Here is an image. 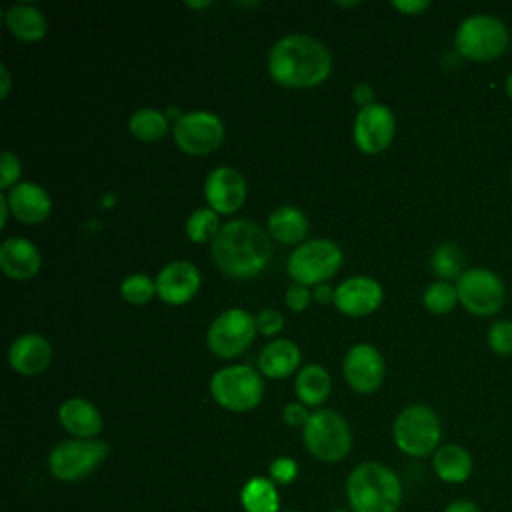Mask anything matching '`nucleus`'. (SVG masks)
Wrapping results in <instances>:
<instances>
[{
	"label": "nucleus",
	"instance_id": "f257e3e1",
	"mask_svg": "<svg viewBox=\"0 0 512 512\" xmlns=\"http://www.w3.org/2000/svg\"><path fill=\"white\" fill-rule=\"evenodd\" d=\"M332 56L328 48L308 34H286L268 52V72L274 82L288 88H310L328 78Z\"/></svg>",
	"mask_w": 512,
	"mask_h": 512
},
{
	"label": "nucleus",
	"instance_id": "f03ea898",
	"mask_svg": "<svg viewBox=\"0 0 512 512\" xmlns=\"http://www.w3.org/2000/svg\"><path fill=\"white\" fill-rule=\"evenodd\" d=\"M212 258L230 278H254L268 266L272 244L258 224L230 220L212 240Z\"/></svg>",
	"mask_w": 512,
	"mask_h": 512
},
{
	"label": "nucleus",
	"instance_id": "7ed1b4c3",
	"mask_svg": "<svg viewBox=\"0 0 512 512\" xmlns=\"http://www.w3.org/2000/svg\"><path fill=\"white\" fill-rule=\"evenodd\" d=\"M346 498L352 512H398L402 482L380 462H362L346 478Z\"/></svg>",
	"mask_w": 512,
	"mask_h": 512
},
{
	"label": "nucleus",
	"instance_id": "20e7f679",
	"mask_svg": "<svg viewBox=\"0 0 512 512\" xmlns=\"http://www.w3.org/2000/svg\"><path fill=\"white\" fill-rule=\"evenodd\" d=\"M392 436L400 452L412 458H424L440 448L442 426L432 408L412 404L396 416Z\"/></svg>",
	"mask_w": 512,
	"mask_h": 512
},
{
	"label": "nucleus",
	"instance_id": "39448f33",
	"mask_svg": "<svg viewBox=\"0 0 512 512\" xmlns=\"http://www.w3.org/2000/svg\"><path fill=\"white\" fill-rule=\"evenodd\" d=\"M302 440L308 452L320 462H340L352 448V432L348 422L330 408L310 414L302 428Z\"/></svg>",
	"mask_w": 512,
	"mask_h": 512
},
{
	"label": "nucleus",
	"instance_id": "423d86ee",
	"mask_svg": "<svg viewBox=\"0 0 512 512\" xmlns=\"http://www.w3.org/2000/svg\"><path fill=\"white\" fill-rule=\"evenodd\" d=\"M508 28L492 14H472L464 18L456 30V50L476 62H488L504 54L508 48Z\"/></svg>",
	"mask_w": 512,
	"mask_h": 512
},
{
	"label": "nucleus",
	"instance_id": "0eeeda50",
	"mask_svg": "<svg viewBox=\"0 0 512 512\" xmlns=\"http://www.w3.org/2000/svg\"><path fill=\"white\" fill-rule=\"evenodd\" d=\"M210 394L218 406L230 412H248L262 402L264 384L252 366L234 364L214 372Z\"/></svg>",
	"mask_w": 512,
	"mask_h": 512
},
{
	"label": "nucleus",
	"instance_id": "6e6552de",
	"mask_svg": "<svg viewBox=\"0 0 512 512\" xmlns=\"http://www.w3.org/2000/svg\"><path fill=\"white\" fill-rule=\"evenodd\" d=\"M342 266V250L328 238L306 240L288 256L286 268L290 278L302 286H318L332 278Z\"/></svg>",
	"mask_w": 512,
	"mask_h": 512
},
{
	"label": "nucleus",
	"instance_id": "1a4fd4ad",
	"mask_svg": "<svg viewBox=\"0 0 512 512\" xmlns=\"http://www.w3.org/2000/svg\"><path fill=\"white\" fill-rule=\"evenodd\" d=\"M110 448L102 440L70 438L58 442L48 454V470L56 480L78 482L90 476L108 456Z\"/></svg>",
	"mask_w": 512,
	"mask_h": 512
},
{
	"label": "nucleus",
	"instance_id": "9d476101",
	"mask_svg": "<svg viewBox=\"0 0 512 512\" xmlns=\"http://www.w3.org/2000/svg\"><path fill=\"white\" fill-rule=\"evenodd\" d=\"M176 146L190 156L214 152L224 140V122L208 110H192L176 118L172 126Z\"/></svg>",
	"mask_w": 512,
	"mask_h": 512
},
{
	"label": "nucleus",
	"instance_id": "9b49d317",
	"mask_svg": "<svg viewBox=\"0 0 512 512\" xmlns=\"http://www.w3.org/2000/svg\"><path fill=\"white\" fill-rule=\"evenodd\" d=\"M458 302L476 316L496 314L506 298L504 282L488 268H468L456 280Z\"/></svg>",
	"mask_w": 512,
	"mask_h": 512
},
{
	"label": "nucleus",
	"instance_id": "f8f14e48",
	"mask_svg": "<svg viewBox=\"0 0 512 512\" xmlns=\"http://www.w3.org/2000/svg\"><path fill=\"white\" fill-rule=\"evenodd\" d=\"M256 330V318L250 312L230 308L212 320L206 342L218 358H234L252 344Z\"/></svg>",
	"mask_w": 512,
	"mask_h": 512
},
{
	"label": "nucleus",
	"instance_id": "ddd939ff",
	"mask_svg": "<svg viewBox=\"0 0 512 512\" xmlns=\"http://www.w3.org/2000/svg\"><path fill=\"white\" fill-rule=\"evenodd\" d=\"M396 120L388 106L370 104L360 108L354 120V142L366 154H376L388 148L394 138Z\"/></svg>",
	"mask_w": 512,
	"mask_h": 512
},
{
	"label": "nucleus",
	"instance_id": "4468645a",
	"mask_svg": "<svg viewBox=\"0 0 512 512\" xmlns=\"http://www.w3.org/2000/svg\"><path fill=\"white\" fill-rule=\"evenodd\" d=\"M344 378L360 394H370L380 388L386 366L382 354L372 344H356L344 356Z\"/></svg>",
	"mask_w": 512,
	"mask_h": 512
},
{
	"label": "nucleus",
	"instance_id": "2eb2a0df",
	"mask_svg": "<svg viewBox=\"0 0 512 512\" xmlns=\"http://www.w3.org/2000/svg\"><path fill=\"white\" fill-rule=\"evenodd\" d=\"M208 206L218 214H234L246 200V180L232 166L214 168L204 180Z\"/></svg>",
	"mask_w": 512,
	"mask_h": 512
},
{
	"label": "nucleus",
	"instance_id": "dca6fc26",
	"mask_svg": "<svg viewBox=\"0 0 512 512\" xmlns=\"http://www.w3.org/2000/svg\"><path fill=\"white\" fill-rule=\"evenodd\" d=\"M156 294L170 306H180L192 300L200 288V272L192 262L176 260L166 264L156 276Z\"/></svg>",
	"mask_w": 512,
	"mask_h": 512
},
{
	"label": "nucleus",
	"instance_id": "f3484780",
	"mask_svg": "<svg viewBox=\"0 0 512 512\" xmlns=\"http://www.w3.org/2000/svg\"><path fill=\"white\" fill-rule=\"evenodd\" d=\"M382 298L380 282L368 276L346 278L334 290V304L346 316H366L380 306Z\"/></svg>",
	"mask_w": 512,
	"mask_h": 512
},
{
	"label": "nucleus",
	"instance_id": "a211bd4d",
	"mask_svg": "<svg viewBox=\"0 0 512 512\" xmlns=\"http://www.w3.org/2000/svg\"><path fill=\"white\" fill-rule=\"evenodd\" d=\"M10 212L22 224H40L52 210L50 194L34 182H18L6 194Z\"/></svg>",
	"mask_w": 512,
	"mask_h": 512
},
{
	"label": "nucleus",
	"instance_id": "6ab92c4d",
	"mask_svg": "<svg viewBox=\"0 0 512 512\" xmlns=\"http://www.w3.org/2000/svg\"><path fill=\"white\" fill-rule=\"evenodd\" d=\"M52 360V346L40 334H22L8 348L10 366L24 376L40 374Z\"/></svg>",
	"mask_w": 512,
	"mask_h": 512
},
{
	"label": "nucleus",
	"instance_id": "aec40b11",
	"mask_svg": "<svg viewBox=\"0 0 512 512\" xmlns=\"http://www.w3.org/2000/svg\"><path fill=\"white\" fill-rule=\"evenodd\" d=\"M42 258L38 248L22 236L6 238L0 246V268L8 278L26 280L40 270Z\"/></svg>",
	"mask_w": 512,
	"mask_h": 512
},
{
	"label": "nucleus",
	"instance_id": "412c9836",
	"mask_svg": "<svg viewBox=\"0 0 512 512\" xmlns=\"http://www.w3.org/2000/svg\"><path fill=\"white\" fill-rule=\"evenodd\" d=\"M60 426L72 436L92 440L102 430V416L98 408L84 398H68L58 408Z\"/></svg>",
	"mask_w": 512,
	"mask_h": 512
},
{
	"label": "nucleus",
	"instance_id": "4be33fe9",
	"mask_svg": "<svg viewBox=\"0 0 512 512\" xmlns=\"http://www.w3.org/2000/svg\"><path fill=\"white\" fill-rule=\"evenodd\" d=\"M434 474L446 484H462L472 476V454L460 444H442L432 454Z\"/></svg>",
	"mask_w": 512,
	"mask_h": 512
},
{
	"label": "nucleus",
	"instance_id": "5701e85b",
	"mask_svg": "<svg viewBox=\"0 0 512 512\" xmlns=\"http://www.w3.org/2000/svg\"><path fill=\"white\" fill-rule=\"evenodd\" d=\"M300 358V348L292 340L278 338L262 348L258 368L268 378H286L300 366Z\"/></svg>",
	"mask_w": 512,
	"mask_h": 512
},
{
	"label": "nucleus",
	"instance_id": "b1692460",
	"mask_svg": "<svg viewBox=\"0 0 512 512\" xmlns=\"http://www.w3.org/2000/svg\"><path fill=\"white\" fill-rule=\"evenodd\" d=\"M4 22H6L8 30L12 32V36H16L24 42H36V40L44 38L46 30H48L46 16L42 14V10L32 4H26V2L12 4L4 12Z\"/></svg>",
	"mask_w": 512,
	"mask_h": 512
},
{
	"label": "nucleus",
	"instance_id": "393cba45",
	"mask_svg": "<svg viewBox=\"0 0 512 512\" xmlns=\"http://www.w3.org/2000/svg\"><path fill=\"white\" fill-rule=\"evenodd\" d=\"M268 232L282 244H298L308 234V218L294 206H278L268 216Z\"/></svg>",
	"mask_w": 512,
	"mask_h": 512
},
{
	"label": "nucleus",
	"instance_id": "a878e982",
	"mask_svg": "<svg viewBox=\"0 0 512 512\" xmlns=\"http://www.w3.org/2000/svg\"><path fill=\"white\" fill-rule=\"evenodd\" d=\"M294 390L304 406H318L330 394V374L320 364H306L296 374Z\"/></svg>",
	"mask_w": 512,
	"mask_h": 512
},
{
	"label": "nucleus",
	"instance_id": "bb28decb",
	"mask_svg": "<svg viewBox=\"0 0 512 512\" xmlns=\"http://www.w3.org/2000/svg\"><path fill=\"white\" fill-rule=\"evenodd\" d=\"M240 504L244 512H278L280 494L270 478L254 476L242 486Z\"/></svg>",
	"mask_w": 512,
	"mask_h": 512
},
{
	"label": "nucleus",
	"instance_id": "cd10ccee",
	"mask_svg": "<svg viewBox=\"0 0 512 512\" xmlns=\"http://www.w3.org/2000/svg\"><path fill=\"white\" fill-rule=\"evenodd\" d=\"M130 132L142 142H154L168 132V118L156 108H138L128 120Z\"/></svg>",
	"mask_w": 512,
	"mask_h": 512
},
{
	"label": "nucleus",
	"instance_id": "c85d7f7f",
	"mask_svg": "<svg viewBox=\"0 0 512 512\" xmlns=\"http://www.w3.org/2000/svg\"><path fill=\"white\" fill-rule=\"evenodd\" d=\"M430 264L434 274L440 276L444 282H448L450 278L458 280L460 274L464 272V254L456 244L444 242L436 246V250L432 252Z\"/></svg>",
	"mask_w": 512,
	"mask_h": 512
},
{
	"label": "nucleus",
	"instance_id": "c756f323",
	"mask_svg": "<svg viewBox=\"0 0 512 512\" xmlns=\"http://www.w3.org/2000/svg\"><path fill=\"white\" fill-rule=\"evenodd\" d=\"M220 218H218V212H214L212 208H198L194 210L188 220H186V236L196 242V244H202V242H208V240H214L216 234L220 232Z\"/></svg>",
	"mask_w": 512,
	"mask_h": 512
},
{
	"label": "nucleus",
	"instance_id": "7c9ffc66",
	"mask_svg": "<svg viewBox=\"0 0 512 512\" xmlns=\"http://www.w3.org/2000/svg\"><path fill=\"white\" fill-rule=\"evenodd\" d=\"M422 302H424L426 310H430L432 314H446V312H450V310L456 306V302H458L456 286H452L450 282H444V280L432 282V284L424 290Z\"/></svg>",
	"mask_w": 512,
	"mask_h": 512
},
{
	"label": "nucleus",
	"instance_id": "2f4dec72",
	"mask_svg": "<svg viewBox=\"0 0 512 512\" xmlns=\"http://www.w3.org/2000/svg\"><path fill=\"white\" fill-rule=\"evenodd\" d=\"M120 294L130 304H146L156 294V282L146 274H130L120 284Z\"/></svg>",
	"mask_w": 512,
	"mask_h": 512
},
{
	"label": "nucleus",
	"instance_id": "473e14b6",
	"mask_svg": "<svg viewBox=\"0 0 512 512\" xmlns=\"http://www.w3.org/2000/svg\"><path fill=\"white\" fill-rule=\"evenodd\" d=\"M488 346L498 356L512 354V320H496L488 328Z\"/></svg>",
	"mask_w": 512,
	"mask_h": 512
},
{
	"label": "nucleus",
	"instance_id": "72a5a7b5",
	"mask_svg": "<svg viewBox=\"0 0 512 512\" xmlns=\"http://www.w3.org/2000/svg\"><path fill=\"white\" fill-rule=\"evenodd\" d=\"M268 472H270V480H272L274 484L284 486V484H290V482L296 480V476H298V464H296V460H292V458H288V456H278V458H274V460L270 462Z\"/></svg>",
	"mask_w": 512,
	"mask_h": 512
},
{
	"label": "nucleus",
	"instance_id": "f704fd0d",
	"mask_svg": "<svg viewBox=\"0 0 512 512\" xmlns=\"http://www.w3.org/2000/svg\"><path fill=\"white\" fill-rule=\"evenodd\" d=\"M20 160L16 154L4 150L0 154V188L2 190H8V188H14L18 184V178H20Z\"/></svg>",
	"mask_w": 512,
	"mask_h": 512
},
{
	"label": "nucleus",
	"instance_id": "c9c22d12",
	"mask_svg": "<svg viewBox=\"0 0 512 512\" xmlns=\"http://www.w3.org/2000/svg\"><path fill=\"white\" fill-rule=\"evenodd\" d=\"M256 328L264 336H274L284 328V316L274 308H264L256 316Z\"/></svg>",
	"mask_w": 512,
	"mask_h": 512
},
{
	"label": "nucleus",
	"instance_id": "e433bc0d",
	"mask_svg": "<svg viewBox=\"0 0 512 512\" xmlns=\"http://www.w3.org/2000/svg\"><path fill=\"white\" fill-rule=\"evenodd\" d=\"M284 300H286V306H288L290 310L300 312V310L308 308V304H310V300H312V292H310L306 286H302V284H292V286L286 290Z\"/></svg>",
	"mask_w": 512,
	"mask_h": 512
},
{
	"label": "nucleus",
	"instance_id": "4c0bfd02",
	"mask_svg": "<svg viewBox=\"0 0 512 512\" xmlns=\"http://www.w3.org/2000/svg\"><path fill=\"white\" fill-rule=\"evenodd\" d=\"M282 418H284V422H286L288 426H294V428L302 426V428H304V424L308 422L310 414L306 412V406H304L302 402H290V404L284 406Z\"/></svg>",
	"mask_w": 512,
	"mask_h": 512
},
{
	"label": "nucleus",
	"instance_id": "58836bf2",
	"mask_svg": "<svg viewBox=\"0 0 512 512\" xmlns=\"http://www.w3.org/2000/svg\"><path fill=\"white\" fill-rule=\"evenodd\" d=\"M428 4L430 2H426V0H394L392 2V6L404 14H418V12L426 10Z\"/></svg>",
	"mask_w": 512,
	"mask_h": 512
},
{
	"label": "nucleus",
	"instance_id": "ea45409f",
	"mask_svg": "<svg viewBox=\"0 0 512 512\" xmlns=\"http://www.w3.org/2000/svg\"><path fill=\"white\" fill-rule=\"evenodd\" d=\"M442 512H482V510H480L478 504H476L474 500H470V498H456V500L448 502Z\"/></svg>",
	"mask_w": 512,
	"mask_h": 512
},
{
	"label": "nucleus",
	"instance_id": "a19ab883",
	"mask_svg": "<svg viewBox=\"0 0 512 512\" xmlns=\"http://www.w3.org/2000/svg\"><path fill=\"white\" fill-rule=\"evenodd\" d=\"M352 98H354L356 104H360V108L370 106V104H374V102H372V100H374V90H372V86H368V84H358V86L352 90Z\"/></svg>",
	"mask_w": 512,
	"mask_h": 512
},
{
	"label": "nucleus",
	"instance_id": "79ce46f5",
	"mask_svg": "<svg viewBox=\"0 0 512 512\" xmlns=\"http://www.w3.org/2000/svg\"><path fill=\"white\" fill-rule=\"evenodd\" d=\"M334 290L332 286L328 284H318L314 290H312V298L320 304H328V302H334Z\"/></svg>",
	"mask_w": 512,
	"mask_h": 512
},
{
	"label": "nucleus",
	"instance_id": "37998d69",
	"mask_svg": "<svg viewBox=\"0 0 512 512\" xmlns=\"http://www.w3.org/2000/svg\"><path fill=\"white\" fill-rule=\"evenodd\" d=\"M0 74H2V98H6L8 96V92H10V72H8V68L2 64L0 66Z\"/></svg>",
	"mask_w": 512,
	"mask_h": 512
},
{
	"label": "nucleus",
	"instance_id": "c03bdc74",
	"mask_svg": "<svg viewBox=\"0 0 512 512\" xmlns=\"http://www.w3.org/2000/svg\"><path fill=\"white\" fill-rule=\"evenodd\" d=\"M8 212H10V206H8V198L6 194H0V222L2 226H6V220H8Z\"/></svg>",
	"mask_w": 512,
	"mask_h": 512
},
{
	"label": "nucleus",
	"instance_id": "a18cd8bd",
	"mask_svg": "<svg viewBox=\"0 0 512 512\" xmlns=\"http://www.w3.org/2000/svg\"><path fill=\"white\" fill-rule=\"evenodd\" d=\"M210 2H186V6L188 8H204V6H208Z\"/></svg>",
	"mask_w": 512,
	"mask_h": 512
},
{
	"label": "nucleus",
	"instance_id": "49530a36",
	"mask_svg": "<svg viewBox=\"0 0 512 512\" xmlns=\"http://www.w3.org/2000/svg\"><path fill=\"white\" fill-rule=\"evenodd\" d=\"M506 94L512 98V74L506 78Z\"/></svg>",
	"mask_w": 512,
	"mask_h": 512
},
{
	"label": "nucleus",
	"instance_id": "de8ad7c7",
	"mask_svg": "<svg viewBox=\"0 0 512 512\" xmlns=\"http://www.w3.org/2000/svg\"><path fill=\"white\" fill-rule=\"evenodd\" d=\"M338 6H356L358 2H336Z\"/></svg>",
	"mask_w": 512,
	"mask_h": 512
},
{
	"label": "nucleus",
	"instance_id": "09e8293b",
	"mask_svg": "<svg viewBox=\"0 0 512 512\" xmlns=\"http://www.w3.org/2000/svg\"><path fill=\"white\" fill-rule=\"evenodd\" d=\"M330 512H352V510H330Z\"/></svg>",
	"mask_w": 512,
	"mask_h": 512
},
{
	"label": "nucleus",
	"instance_id": "8fccbe9b",
	"mask_svg": "<svg viewBox=\"0 0 512 512\" xmlns=\"http://www.w3.org/2000/svg\"><path fill=\"white\" fill-rule=\"evenodd\" d=\"M284 512H300V510H284Z\"/></svg>",
	"mask_w": 512,
	"mask_h": 512
}]
</instances>
